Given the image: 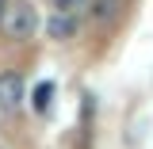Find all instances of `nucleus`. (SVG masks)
Here are the masks:
<instances>
[{"mask_svg": "<svg viewBox=\"0 0 153 149\" xmlns=\"http://www.w3.org/2000/svg\"><path fill=\"white\" fill-rule=\"evenodd\" d=\"M0 27H4V35L16 38V42H27V38L38 31V12L27 4V0H16V4H8L4 8V16H0Z\"/></svg>", "mask_w": 153, "mask_h": 149, "instance_id": "nucleus-1", "label": "nucleus"}, {"mask_svg": "<svg viewBox=\"0 0 153 149\" xmlns=\"http://www.w3.org/2000/svg\"><path fill=\"white\" fill-rule=\"evenodd\" d=\"M19 103H23V80L16 73H0V107L16 111Z\"/></svg>", "mask_w": 153, "mask_h": 149, "instance_id": "nucleus-2", "label": "nucleus"}, {"mask_svg": "<svg viewBox=\"0 0 153 149\" xmlns=\"http://www.w3.org/2000/svg\"><path fill=\"white\" fill-rule=\"evenodd\" d=\"M73 31H76V19L69 16V12H54V16L46 19V35L57 38V42H61V38H73Z\"/></svg>", "mask_w": 153, "mask_h": 149, "instance_id": "nucleus-3", "label": "nucleus"}, {"mask_svg": "<svg viewBox=\"0 0 153 149\" xmlns=\"http://www.w3.org/2000/svg\"><path fill=\"white\" fill-rule=\"evenodd\" d=\"M115 12H119V0H92V16L100 19V23L115 19Z\"/></svg>", "mask_w": 153, "mask_h": 149, "instance_id": "nucleus-4", "label": "nucleus"}, {"mask_svg": "<svg viewBox=\"0 0 153 149\" xmlns=\"http://www.w3.org/2000/svg\"><path fill=\"white\" fill-rule=\"evenodd\" d=\"M50 96H54V84H50V80H42V84L35 88V107H38V111H46V107H50Z\"/></svg>", "mask_w": 153, "mask_h": 149, "instance_id": "nucleus-5", "label": "nucleus"}, {"mask_svg": "<svg viewBox=\"0 0 153 149\" xmlns=\"http://www.w3.org/2000/svg\"><path fill=\"white\" fill-rule=\"evenodd\" d=\"M57 4V12H69V8H73V4H80V0H54Z\"/></svg>", "mask_w": 153, "mask_h": 149, "instance_id": "nucleus-6", "label": "nucleus"}, {"mask_svg": "<svg viewBox=\"0 0 153 149\" xmlns=\"http://www.w3.org/2000/svg\"><path fill=\"white\" fill-rule=\"evenodd\" d=\"M0 16H4V0H0Z\"/></svg>", "mask_w": 153, "mask_h": 149, "instance_id": "nucleus-7", "label": "nucleus"}]
</instances>
